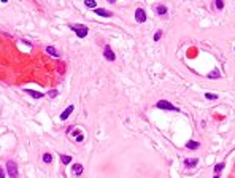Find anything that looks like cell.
I'll return each mask as SVG.
<instances>
[{"label": "cell", "mask_w": 235, "mask_h": 178, "mask_svg": "<svg viewBox=\"0 0 235 178\" xmlns=\"http://www.w3.org/2000/svg\"><path fill=\"white\" fill-rule=\"evenodd\" d=\"M43 162H45V164H49V162H53V156H51L49 153H45V154H43Z\"/></svg>", "instance_id": "18"}, {"label": "cell", "mask_w": 235, "mask_h": 178, "mask_svg": "<svg viewBox=\"0 0 235 178\" xmlns=\"http://www.w3.org/2000/svg\"><path fill=\"white\" fill-rule=\"evenodd\" d=\"M146 11H145L143 8H138L135 11V21L140 22V24H143V22H146Z\"/></svg>", "instance_id": "4"}, {"label": "cell", "mask_w": 235, "mask_h": 178, "mask_svg": "<svg viewBox=\"0 0 235 178\" xmlns=\"http://www.w3.org/2000/svg\"><path fill=\"white\" fill-rule=\"evenodd\" d=\"M224 165H226L224 162H219V164H216V165H214V167H213V170H214V175H219V172H221V170L224 169Z\"/></svg>", "instance_id": "15"}, {"label": "cell", "mask_w": 235, "mask_h": 178, "mask_svg": "<svg viewBox=\"0 0 235 178\" xmlns=\"http://www.w3.org/2000/svg\"><path fill=\"white\" fill-rule=\"evenodd\" d=\"M46 53L51 54V56H54V57H59V56H61V54H59V51L54 48V46H46Z\"/></svg>", "instance_id": "12"}, {"label": "cell", "mask_w": 235, "mask_h": 178, "mask_svg": "<svg viewBox=\"0 0 235 178\" xmlns=\"http://www.w3.org/2000/svg\"><path fill=\"white\" fill-rule=\"evenodd\" d=\"M6 172H8V177L10 178H18V165H16V162H13V161H8L6 162Z\"/></svg>", "instance_id": "3"}, {"label": "cell", "mask_w": 235, "mask_h": 178, "mask_svg": "<svg viewBox=\"0 0 235 178\" xmlns=\"http://www.w3.org/2000/svg\"><path fill=\"white\" fill-rule=\"evenodd\" d=\"M84 5L88 6V8H94V10L97 8V3L94 2V0H86V2H84Z\"/></svg>", "instance_id": "19"}, {"label": "cell", "mask_w": 235, "mask_h": 178, "mask_svg": "<svg viewBox=\"0 0 235 178\" xmlns=\"http://www.w3.org/2000/svg\"><path fill=\"white\" fill-rule=\"evenodd\" d=\"M213 178H219V175H214V177H213Z\"/></svg>", "instance_id": "25"}, {"label": "cell", "mask_w": 235, "mask_h": 178, "mask_svg": "<svg viewBox=\"0 0 235 178\" xmlns=\"http://www.w3.org/2000/svg\"><path fill=\"white\" fill-rule=\"evenodd\" d=\"M68 27H70V29H72L80 38H86V37H88V34H89L88 26H84V24H70Z\"/></svg>", "instance_id": "1"}, {"label": "cell", "mask_w": 235, "mask_h": 178, "mask_svg": "<svg viewBox=\"0 0 235 178\" xmlns=\"http://www.w3.org/2000/svg\"><path fill=\"white\" fill-rule=\"evenodd\" d=\"M154 10H156V13L159 14V16H167V6L164 5V3H156L154 5Z\"/></svg>", "instance_id": "6"}, {"label": "cell", "mask_w": 235, "mask_h": 178, "mask_svg": "<svg viewBox=\"0 0 235 178\" xmlns=\"http://www.w3.org/2000/svg\"><path fill=\"white\" fill-rule=\"evenodd\" d=\"M73 110H75V107H73V105H68L67 108H65L64 112L61 113V119H62V121H65V119H67V118L70 116V114L73 113Z\"/></svg>", "instance_id": "7"}, {"label": "cell", "mask_w": 235, "mask_h": 178, "mask_svg": "<svg viewBox=\"0 0 235 178\" xmlns=\"http://www.w3.org/2000/svg\"><path fill=\"white\" fill-rule=\"evenodd\" d=\"M56 96H57V91H56V89L48 91V97H51V99H53V97H56Z\"/></svg>", "instance_id": "22"}, {"label": "cell", "mask_w": 235, "mask_h": 178, "mask_svg": "<svg viewBox=\"0 0 235 178\" xmlns=\"http://www.w3.org/2000/svg\"><path fill=\"white\" fill-rule=\"evenodd\" d=\"M207 76H208L210 80H218V78H221V73H219V70H213V72H210Z\"/></svg>", "instance_id": "14"}, {"label": "cell", "mask_w": 235, "mask_h": 178, "mask_svg": "<svg viewBox=\"0 0 235 178\" xmlns=\"http://www.w3.org/2000/svg\"><path fill=\"white\" fill-rule=\"evenodd\" d=\"M0 178H5V170L0 169Z\"/></svg>", "instance_id": "24"}, {"label": "cell", "mask_w": 235, "mask_h": 178, "mask_svg": "<svg viewBox=\"0 0 235 178\" xmlns=\"http://www.w3.org/2000/svg\"><path fill=\"white\" fill-rule=\"evenodd\" d=\"M205 99H207V100H216V99H218V94L207 92V94H205Z\"/></svg>", "instance_id": "20"}, {"label": "cell", "mask_w": 235, "mask_h": 178, "mask_svg": "<svg viewBox=\"0 0 235 178\" xmlns=\"http://www.w3.org/2000/svg\"><path fill=\"white\" fill-rule=\"evenodd\" d=\"M156 107H157V108H160V110H167V112H179V108H178V107L172 105L168 100H165V99L159 100L157 104H156Z\"/></svg>", "instance_id": "2"}, {"label": "cell", "mask_w": 235, "mask_h": 178, "mask_svg": "<svg viewBox=\"0 0 235 178\" xmlns=\"http://www.w3.org/2000/svg\"><path fill=\"white\" fill-rule=\"evenodd\" d=\"M197 164H199V159H197V157H192V159H184L186 169H192V167H195Z\"/></svg>", "instance_id": "9"}, {"label": "cell", "mask_w": 235, "mask_h": 178, "mask_svg": "<svg viewBox=\"0 0 235 178\" xmlns=\"http://www.w3.org/2000/svg\"><path fill=\"white\" fill-rule=\"evenodd\" d=\"M83 172H84V169H83V165H81V164H75V165H73V175L80 177Z\"/></svg>", "instance_id": "11"}, {"label": "cell", "mask_w": 235, "mask_h": 178, "mask_svg": "<svg viewBox=\"0 0 235 178\" xmlns=\"http://www.w3.org/2000/svg\"><path fill=\"white\" fill-rule=\"evenodd\" d=\"M83 140H84V135H83V134H78V135H76V142H78V143H81Z\"/></svg>", "instance_id": "23"}, {"label": "cell", "mask_w": 235, "mask_h": 178, "mask_svg": "<svg viewBox=\"0 0 235 178\" xmlns=\"http://www.w3.org/2000/svg\"><path fill=\"white\" fill-rule=\"evenodd\" d=\"M160 37H162V30H157V32H156V35H154V41H159Z\"/></svg>", "instance_id": "21"}, {"label": "cell", "mask_w": 235, "mask_h": 178, "mask_svg": "<svg viewBox=\"0 0 235 178\" xmlns=\"http://www.w3.org/2000/svg\"><path fill=\"white\" fill-rule=\"evenodd\" d=\"M186 148L187 149H197V148H200V143H199V142L191 140V142H187V143H186Z\"/></svg>", "instance_id": "13"}, {"label": "cell", "mask_w": 235, "mask_h": 178, "mask_svg": "<svg viewBox=\"0 0 235 178\" xmlns=\"http://www.w3.org/2000/svg\"><path fill=\"white\" fill-rule=\"evenodd\" d=\"M213 8L222 10V8H224V2H222V0H214V2H213Z\"/></svg>", "instance_id": "17"}, {"label": "cell", "mask_w": 235, "mask_h": 178, "mask_svg": "<svg viewBox=\"0 0 235 178\" xmlns=\"http://www.w3.org/2000/svg\"><path fill=\"white\" fill-rule=\"evenodd\" d=\"M95 14H99V16H103V18H111V11L105 10V8H95Z\"/></svg>", "instance_id": "8"}, {"label": "cell", "mask_w": 235, "mask_h": 178, "mask_svg": "<svg viewBox=\"0 0 235 178\" xmlns=\"http://www.w3.org/2000/svg\"><path fill=\"white\" fill-rule=\"evenodd\" d=\"M24 92L29 94V96H32L33 99H41L43 97L41 92H37V91H33V89H24Z\"/></svg>", "instance_id": "10"}, {"label": "cell", "mask_w": 235, "mask_h": 178, "mask_svg": "<svg viewBox=\"0 0 235 178\" xmlns=\"http://www.w3.org/2000/svg\"><path fill=\"white\" fill-rule=\"evenodd\" d=\"M103 57L107 59V61H110V62H113L116 59V54H115V51H113L111 48H110V46L107 45L103 48Z\"/></svg>", "instance_id": "5"}, {"label": "cell", "mask_w": 235, "mask_h": 178, "mask_svg": "<svg viewBox=\"0 0 235 178\" xmlns=\"http://www.w3.org/2000/svg\"><path fill=\"white\" fill-rule=\"evenodd\" d=\"M61 161H62V164H70L72 162V156H67V154H61Z\"/></svg>", "instance_id": "16"}]
</instances>
